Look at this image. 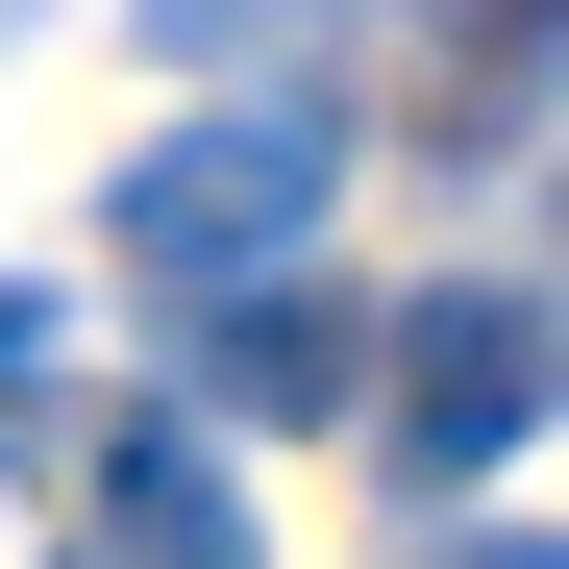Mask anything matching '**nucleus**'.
<instances>
[{"instance_id": "nucleus-4", "label": "nucleus", "mask_w": 569, "mask_h": 569, "mask_svg": "<svg viewBox=\"0 0 569 569\" xmlns=\"http://www.w3.org/2000/svg\"><path fill=\"white\" fill-rule=\"evenodd\" d=\"M446 149H545V0H470V100Z\"/></svg>"}, {"instance_id": "nucleus-6", "label": "nucleus", "mask_w": 569, "mask_h": 569, "mask_svg": "<svg viewBox=\"0 0 569 569\" xmlns=\"http://www.w3.org/2000/svg\"><path fill=\"white\" fill-rule=\"evenodd\" d=\"M470 569H545V545H520V520H496V545H470Z\"/></svg>"}, {"instance_id": "nucleus-3", "label": "nucleus", "mask_w": 569, "mask_h": 569, "mask_svg": "<svg viewBox=\"0 0 569 569\" xmlns=\"http://www.w3.org/2000/svg\"><path fill=\"white\" fill-rule=\"evenodd\" d=\"M347 397H371V322L322 298V272H223V298L173 322V421L199 446L223 421H347Z\"/></svg>"}, {"instance_id": "nucleus-2", "label": "nucleus", "mask_w": 569, "mask_h": 569, "mask_svg": "<svg viewBox=\"0 0 569 569\" xmlns=\"http://www.w3.org/2000/svg\"><path fill=\"white\" fill-rule=\"evenodd\" d=\"M371 421H397L421 496H446V470H520V446H545V298H520V272L421 298V322H397V371H371Z\"/></svg>"}, {"instance_id": "nucleus-1", "label": "nucleus", "mask_w": 569, "mask_h": 569, "mask_svg": "<svg viewBox=\"0 0 569 569\" xmlns=\"http://www.w3.org/2000/svg\"><path fill=\"white\" fill-rule=\"evenodd\" d=\"M322 199H347V100H298V74H272V100H199V124L124 173L100 248H124V272H173V298H223V272H298V248H322Z\"/></svg>"}, {"instance_id": "nucleus-5", "label": "nucleus", "mask_w": 569, "mask_h": 569, "mask_svg": "<svg viewBox=\"0 0 569 569\" xmlns=\"http://www.w3.org/2000/svg\"><path fill=\"white\" fill-rule=\"evenodd\" d=\"M248 26H298V0H149V50H248Z\"/></svg>"}]
</instances>
